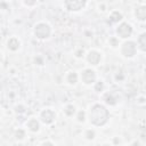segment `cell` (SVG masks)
Segmentation results:
<instances>
[{"mask_svg":"<svg viewBox=\"0 0 146 146\" xmlns=\"http://www.w3.org/2000/svg\"><path fill=\"white\" fill-rule=\"evenodd\" d=\"M92 112H96L97 113V115L96 114H91V119H92V121H94V123L96 122V120L97 119H103L104 121H106V119L105 117H102V114H104V113H107L106 112V110L103 107V106H99V105H97V106H95L94 108H92Z\"/></svg>","mask_w":146,"mask_h":146,"instance_id":"6da1fadb","label":"cell"},{"mask_svg":"<svg viewBox=\"0 0 146 146\" xmlns=\"http://www.w3.org/2000/svg\"><path fill=\"white\" fill-rule=\"evenodd\" d=\"M71 1H72V5L68 7L71 10H78V9H80V8L83 6V3H84V0H66V5L70 3Z\"/></svg>","mask_w":146,"mask_h":146,"instance_id":"3957f363","label":"cell"},{"mask_svg":"<svg viewBox=\"0 0 146 146\" xmlns=\"http://www.w3.org/2000/svg\"><path fill=\"white\" fill-rule=\"evenodd\" d=\"M117 32H119V34H120L121 36L125 38V36H128V35H130V33H131V29H130V26H129L128 24H122V25L119 27Z\"/></svg>","mask_w":146,"mask_h":146,"instance_id":"7a4b0ae2","label":"cell"},{"mask_svg":"<svg viewBox=\"0 0 146 146\" xmlns=\"http://www.w3.org/2000/svg\"><path fill=\"white\" fill-rule=\"evenodd\" d=\"M139 43H140L141 48H143L144 50H146V34H143V35L140 36V39H139Z\"/></svg>","mask_w":146,"mask_h":146,"instance_id":"277c9868","label":"cell"}]
</instances>
